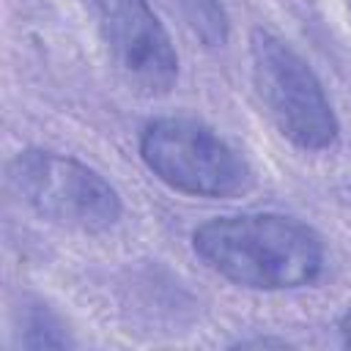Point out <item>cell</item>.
I'll list each match as a JSON object with an SVG mask.
<instances>
[{"label":"cell","instance_id":"277c9868","mask_svg":"<svg viewBox=\"0 0 351 351\" xmlns=\"http://www.w3.org/2000/svg\"><path fill=\"white\" fill-rule=\"evenodd\" d=\"M8 181L16 195L47 222L107 233L123 217L118 189L77 156L49 148H22L8 162Z\"/></svg>","mask_w":351,"mask_h":351},{"label":"cell","instance_id":"8992f818","mask_svg":"<svg viewBox=\"0 0 351 351\" xmlns=\"http://www.w3.org/2000/svg\"><path fill=\"white\" fill-rule=\"evenodd\" d=\"M22 348H71L74 337L69 335L66 321L41 299H25L19 310V337Z\"/></svg>","mask_w":351,"mask_h":351},{"label":"cell","instance_id":"52a82bcc","mask_svg":"<svg viewBox=\"0 0 351 351\" xmlns=\"http://www.w3.org/2000/svg\"><path fill=\"white\" fill-rule=\"evenodd\" d=\"M165 3L203 47L217 49L228 44L230 22L219 0H165Z\"/></svg>","mask_w":351,"mask_h":351},{"label":"cell","instance_id":"9c48e42d","mask_svg":"<svg viewBox=\"0 0 351 351\" xmlns=\"http://www.w3.org/2000/svg\"><path fill=\"white\" fill-rule=\"evenodd\" d=\"M236 346H288L285 340H271V337H263V340H239Z\"/></svg>","mask_w":351,"mask_h":351},{"label":"cell","instance_id":"5b68a950","mask_svg":"<svg viewBox=\"0 0 351 351\" xmlns=\"http://www.w3.org/2000/svg\"><path fill=\"white\" fill-rule=\"evenodd\" d=\"M99 36L121 77L145 96H165L178 82L176 44L148 0H88Z\"/></svg>","mask_w":351,"mask_h":351},{"label":"cell","instance_id":"3957f363","mask_svg":"<svg viewBox=\"0 0 351 351\" xmlns=\"http://www.w3.org/2000/svg\"><path fill=\"white\" fill-rule=\"evenodd\" d=\"M250 63L255 93L277 132L291 145L310 154L337 145L340 121L335 107L318 74L288 41L271 30L252 27Z\"/></svg>","mask_w":351,"mask_h":351},{"label":"cell","instance_id":"6da1fadb","mask_svg":"<svg viewBox=\"0 0 351 351\" xmlns=\"http://www.w3.org/2000/svg\"><path fill=\"white\" fill-rule=\"evenodd\" d=\"M192 252L222 280L266 293L307 288L326 269L321 236L277 211L211 217L192 230Z\"/></svg>","mask_w":351,"mask_h":351},{"label":"cell","instance_id":"7a4b0ae2","mask_svg":"<svg viewBox=\"0 0 351 351\" xmlns=\"http://www.w3.org/2000/svg\"><path fill=\"white\" fill-rule=\"evenodd\" d=\"M137 151L156 181L189 197H239L255 184L250 162L217 129L197 118H151L140 129Z\"/></svg>","mask_w":351,"mask_h":351},{"label":"cell","instance_id":"ba28073f","mask_svg":"<svg viewBox=\"0 0 351 351\" xmlns=\"http://www.w3.org/2000/svg\"><path fill=\"white\" fill-rule=\"evenodd\" d=\"M340 337H343V343L351 348V307L343 313V318H340Z\"/></svg>","mask_w":351,"mask_h":351}]
</instances>
